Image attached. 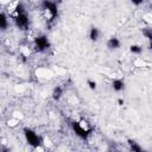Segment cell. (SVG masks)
I'll return each mask as SVG.
<instances>
[{"mask_svg":"<svg viewBox=\"0 0 152 152\" xmlns=\"http://www.w3.org/2000/svg\"><path fill=\"white\" fill-rule=\"evenodd\" d=\"M24 134H25V138L27 140V142L33 146V147H38L40 144H42V139L30 128H25L24 129Z\"/></svg>","mask_w":152,"mask_h":152,"instance_id":"obj_1","label":"cell"},{"mask_svg":"<svg viewBox=\"0 0 152 152\" xmlns=\"http://www.w3.org/2000/svg\"><path fill=\"white\" fill-rule=\"evenodd\" d=\"M72 129H74V132H75L78 137H81L82 139H87L88 135L91 133V129H86V128H83L78 122H72Z\"/></svg>","mask_w":152,"mask_h":152,"instance_id":"obj_2","label":"cell"},{"mask_svg":"<svg viewBox=\"0 0 152 152\" xmlns=\"http://www.w3.org/2000/svg\"><path fill=\"white\" fill-rule=\"evenodd\" d=\"M34 43H36V48L38 51H43L45 49H48L50 46V43L48 40V38L45 36H40V37H37L34 39Z\"/></svg>","mask_w":152,"mask_h":152,"instance_id":"obj_3","label":"cell"},{"mask_svg":"<svg viewBox=\"0 0 152 152\" xmlns=\"http://www.w3.org/2000/svg\"><path fill=\"white\" fill-rule=\"evenodd\" d=\"M43 6H44L45 10H48L51 13V20H52L57 15V6H56V4H53V2H51L49 0H44Z\"/></svg>","mask_w":152,"mask_h":152,"instance_id":"obj_4","label":"cell"},{"mask_svg":"<svg viewBox=\"0 0 152 152\" xmlns=\"http://www.w3.org/2000/svg\"><path fill=\"white\" fill-rule=\"evenodd\" d=\"M15 24H17V26H19V27H26L27 26V24H28V18L26 17V14H18L17 17H15Z\"/></svg>","mask_w":152,"mask_h":152,"instance_id":"obj_5","label":"cell"},{"mask_svg":"<svg viewBox=\"0 0 152 152\" xmlns=\"http://www.w3.org/2000/svg\"><path fill=\"white\" fill-rule=\"evenodd\" d=\"M120 46V42L118 40V38H110L109 40H108V48L109 49H118Z\"/></svg>","mask_w":152,"mask_h":152,"instance_id":"obj_6","label":"cell"},{"mask_svg":"<svg viewBox=\"0 0 152 152\" xmlns=\"http://www.w3.org/2000/svg\"><path fill=\"white\" fill-rule=\"evenodd\" d=\"M112 86H113V88H114V90H116V91H119V90H121L122 88H124V82L121 81V80H114L113 81V83H112Z\"/></svg>","mask_w":152,"mask_h":152,"instance_id":"obj_7","label":"cell"},{"mask_svg":"<svg viewBox=\"0 0 152 152\" xmlns=\"http://www.w3.org/2000/svg\"><path fill=\"white\" fill-rule=\"evenodd\" d=\"M62 93H63V89H62L61 87H56V88L53 89V93H52V97H53L55 100H58V99L62 96Z\"/></svg>","mask_w":152,"mask_h":152,"instance_id":"obj_8","label":"cell"},{"mask_svg":"<svg viewBox=\"0 0 152 152\" xmlns=\"http://www.w3.org/2000/svg\"><path fill=\"white\" fill-rule=\"evenodd\" d=\"M89 36H90V39H91V40H96V39L99 38V30H97L96 27H91Z\"/></svg>","mask_w":152,"mask_h":152,"instance_id":"obj_9","label":"cell"},{"mask_svg":"<svg viewBox=\"0 0 152 152\" xmlns=\"http://www.w3.org/2000/svg\"><path fill=\"white\" fill-rule=\"evenodd\" d=\"M128 144H129L132 151H137V152H140V151H141V147H140L137 142H134L133 140H128Z\"/></svg>","mask_w":152,"mask_h":152,"instance_id":"obj_10","label":"cell"},{"mask_svg":"<svg viewBox=\"0 0 152 152\" xmlns=\"http://www.w3.org/2000/svg\"><path fill=\"white\" fill-rule=\"evenodd\" d=\"M0 23H1V28L5 30L7 26V20H6V15L4 13H1V15H0Z\"/></svg>","mask_w":152,"mask_h":152,"instance_id":"obj_11","label":"cell"},{"mask_svg":"<svg viewBox=\"0 0 152 152\" xmlns=\"http://www.w3.org/2000/svg\"><path fill=\"white\" fill-rule=\"evenodd\" d=\"M131 51H132L133 53H140V52H141V48L138 46V45H132V46H131Z\"/></svg>","mask_w":152,"mask_h":152,"instance_id":"obj_12","label":"cell"},{"mask_svg":"<svg viewBox=\"0 0 152 152\" xmlns=\"http://www.w3.org/2000/svg\"><path fill=\"white\" fill-rule=\"evenodd\" d=\"M15 13H17V14H23V13H24V6H23L21 4L17 5V7H15Z\"/></svg>","mask_w":152,"mask_h":152,"instance_id":"obj_13","label":"cell"},{"mask_svg":"<svg viewBox=\"0 0 152 152\" xmlns=\"http://www.w3.org/2000/svg\"><path fill=\"white\" fill-rule=\"evenodd\" d=\"M144 34L150 39L152 40V31H148V30H144Z\"/></svg>","mask_w":152,"mask_h":152,"instance_id":"obj_14","label":"cell"},{"mask_svg":"<svg viewBox=\"0 0 152 152\" xmlns=\"http://www.w3.org/2000/svg\"><path fill=\"white\" fill-rule=\"evenodd\" d=\"M88 86H89V88L93 89V90L96 88V83H95L94 81H88Z\"/></svg>","mask_w":152,"mask_h":152,"instance_id":"obj_15","label":"cell"},{"mask_svg":"<svg viewBox=\"0 0 152 152\" xmlns=\"http://www.w3.org/2000/svg\"><path fill=\"white\" fill-rule=\"evenodd\" d=\"M131 1H132L134 5H140V4L142 2V0H131Z\"/></svg>","mask_w":152,"mask_h":152,"instance_id":"obj_16","label":"cell"},{"mask_svg":"<svg viewBox=\"0 0 152 152\" xmlns=\"http://www.w3.org/2000/svg\"><path fill=\"white\" fill-rule=\"evenodd\" d=\"M118 103H119L120 106H122V104H124V100H122V99H119V100H118Z\"/></svg>","mask_w":152,"mask_h":152,"instance_id":"obj_17","label":"cell"},{"mask_svg":"<svg viewBox=\"0 0 152 152\" xmlns=\"http://www.w3.org/2000/svg\"><path fill=\"white\" fill-rule=\"evenodd\" d=\"M150 48H151V50H152V40H151V44H150Z\"/></svg>","mask_w":152,"mask_h":152,"instance_id":"obj_18","label":"cell"},{"mask_svg":"<svg viewBox=\"0 0 152 152\" xmlns=\"http://www.w3.org/2000/svg\"><path fill=\"white\" fill-rule=\"evenodd\" d=\"M59 1H62V0H59Z\"/></svg>","mask_w":152,"mask_h":152,"instance_id":"obj_19","label":"cell"}]
</instances>
